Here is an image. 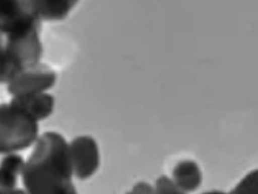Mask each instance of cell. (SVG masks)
<instances>
[{"instance_id": "6da1fadb", "label": "cell", "mask_w": 258, "mask_h": 194, "mask_svg": "<svg viewBox=\"0 0 258 194\" xmlns=\"http://www.w3.org/2000/svg\"><path fill=\"white\" fill-rule=\"evenodd\" d=\"M73 175L69 142L54 131L43 133L25 162L22 181L26 193L78 194Z\"/></svg>"}, {"instance_id": "7a4b0ae2", "label": "cell", "mask_w": 258, "mask_h": 194, "mask_svg": "<svg viewBox=\"0 0 258 194\" xmlns=\"http://www.w3.org/2000/svg\"><path fill=\"white\" fill-rule=\"evenodd\" d=\"M38 138V121L12 103L0 104V154L27 149Z\"/></svg>"}, {"instance_id": "3957f363", "label": "cell", "mask_w": 258, "mask_h": 194, "mask_svg": "<svg viewBox=\"0 0 258 194\" xmlns=\"http://www.w3.org/2000/svg\"><path fill=\"white\" fill-rule=\"evenodd\" d=\"M40 31L41 25H39V26L30 27L24 31L4 36L7 51L20 71L34 68L40 64L41 56H43Z\"/></svg>"}, {"instance_id": "277c9868", "label": "cell", "mask_w": 258, "mask_h": 194, "mask_svg": "<svg viewBox=\"0 0 258 194\" xmlns=\"http://www.w3.org/2000/svg\"><path fill=\"white\" fill-rule=\"evenodd\" d=\"M57 74L48 65L39 64L17 74L8 83V93L13 97L44 93L56 84Z\"/></svg>"}, {"instance_id": "5b68a950", "label": "cell", "mask_w": 258, "mask_h": 194, "mask_svg": "<svg viewBox=\"0 0 258 194\" xmlns=\"http://www.w3.org/2000/svg\"><path fill=\"white\" fill-rule=\"evenodd\" d=\"M41 21L35 15L31 2L0 0V34L4 36L39 26Z\"/></svg>"}, {"instance_id": "8992f818", "label": "cell", "mask_w": 258, "mask_h": 194, "mask_svg": "<svg viewBox=\"0 0 258 194\" xmlns=\"http://www.w3.org/2000/svg\"><path fill=\"white\" fill-rule=\"evenodd\" d=\"M74 175L79 180L93 176L100 167V149L91 136H79L69 142Z\"/></svg>"}, {"instance_id": "52a82bcc", "label": "cell", "mask_w": 258, "mask_h": 194, "mask_svg": "<svg viewBox=\"0 0 258 194\" xmlns=\"http://www.w3.org/2000/svg\"><path fill=\"white\" fill-rule=\"evenodd\" d=\"M11 103L25 110L38 122L47 119L53 114V110H54V97L47 92L13 97Z\"/></svg>"}, {"instance_id": "ba28073f", "label": "cell", "mask_w": 258, "mask_h": 194, "mask_svg": "<svg viewBox=\"0 0 258 194\" xmlns=\"http://www.w3.org/2000/svg\"><path fill=\"white\" fill-rule=\"evenodd\" d=\"M170 180L174 182L177 188L185 193L195 191L202 185V170L195 161H191V159L181 161L173 168V177Z\"/></svg>"}, {"instance_id": "9c48e42d", "label": "cell", "mask_w": 258, "mask_h": 194, "mask_svg": "<svg viewBox=\"0 0 258 194\" xmlns=\"http://www.w3.org/2000/svg\"><path fill=\"white\" fill-rule=\"evenodd\" d=\"M77 6L71 0H31V7L40 21H61Z\"/></svg>"}, {"instance_id": "30bf717a", "label": "cell", "mask_w": 258, "mask_h": 194, "mask_svg": "<svg viewBox=\"0 0 258 194\" xmlns=\"http://www.w3.org/2000/svg\"><path fill=\"white\" fill-rule=\"evenodd\" d=\"M25 167V159L20 154H7L0 162V189H12Z\"/></svg>"}, {"instance_id": "8fae6325", "label": "cell", "mask_w": 258, "mask_h": 194, "mask_svg": "<svg viewBox=\"0 0 258 194\" xmlns=\"http://www.w3.org/2000/svg\"><path fill=\"white\" fill-rule=\"evenodd\" d=\"M20 73L21 71L18 70L13 60L9 56L8 51H7L6 38L0 34V84L2 83L8 84Z\"/></svg>"}, {"instance_id": "7c38bea8", "label": "cell", "mask_w": 258, "mask_h": 194, "mask_svg": "<svg viewBox=\"0 0 258 194\" xmlns=\"http://www.w3.org/2000/svg\"><path fill=\"white\" fill-rule=\"evenodd\" d=\"M258 193V171L253 170L239 181V184L229 194H257Z\"/></svg>"}, {"instance_id": "4fadbf2b", "label": "cell", "mask_w": 258, "mask_h": 194, "mask_svg": "<svg viewBox=\"0 0 258 194\" xmlns=\"http://www.w3.org/2000/svg\"><path fill=\"white\" fill-rule=\"evenodd\" d=\"M154 194H186L174 185V182L167 176H160L156 180Z\"/></svg>"}, {"instance_id": "5bb4252c", "label": "cell", "mask_w": 258, "mask_h": 194, "mask_svg": "<svg viewBox=\"0 0 258 194\" xmlns=\"http://www.w3.org/2000/svg\"><path fill=\"white\" fill-rule=\"evenodd\" d=\"M126 194H154V186L150 182L140 181Z\"/></svg>"}, {"instance_id": "9a60e30c", "label": "cell", "mask_w": 258, "mask_h": 194, "mask_svg": "<svg viewBox=\"0 0 258 194\" xmlns=\"http://www.w3.org/2000/svg\"><path fill=\"white\" fill-rule=\"evenodd\" d=\"M0 194H27V193L26 190H24V189L12 188V189H0Z\"/></svg>"}]
</instances>
